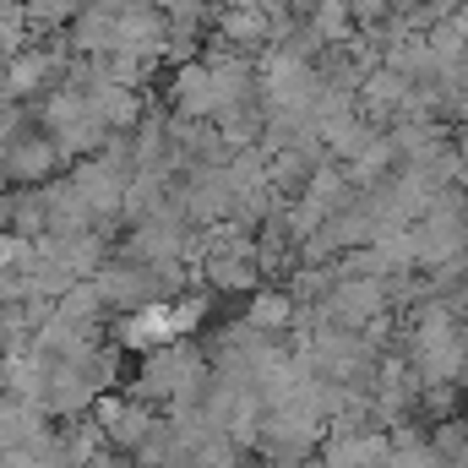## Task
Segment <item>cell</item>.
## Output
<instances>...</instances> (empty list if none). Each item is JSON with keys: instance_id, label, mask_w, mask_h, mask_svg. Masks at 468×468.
<instances>
[{"instance_id": "1", "label": "cell", "mask_w": 468, "mask_h": 468, "mask_svg": "<svg viewBox=\"0 0 468 468\" xmlns=\"http://www.w3.org/2000/svg\"><path fill=\"white\" fill-rule=\"evenodd\" d=\"M300 305H294V294H256L250 300V316H245V327H256V333H283L289 327V316H294Z\"/></svg>"}, {"instance_id": "2", "label": "cell", "mask_w": 468, "mask_h": 468, "mask_svg": "<svg viewBox=\"0 0 468 468\" xmlns=\"http://www.w3.org/2000/svg\"><path fill=\"white\" fill-rule=\"evenodd\" d=\"M381 468H441V458H436V447L420 441V436H392Z\"/></svg>"}]
</instances>
